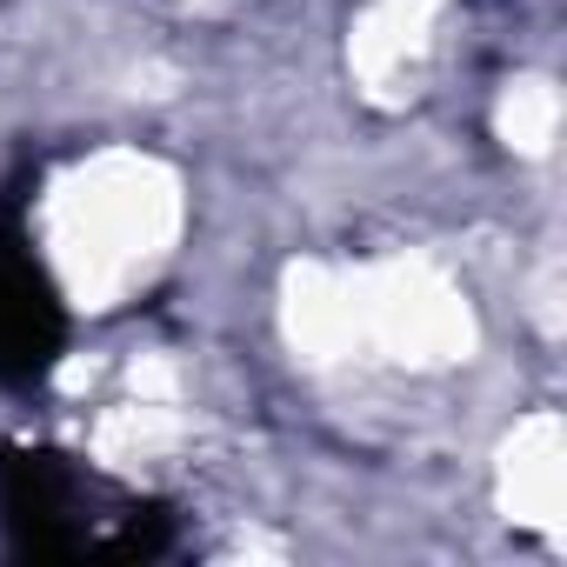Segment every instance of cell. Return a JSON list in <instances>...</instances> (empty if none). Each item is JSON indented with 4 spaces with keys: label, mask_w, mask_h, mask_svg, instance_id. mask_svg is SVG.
<instances>
[{
    "label": "cell",
    "mask_w": 567,
    "mask_h": 567,
    "mask_svg": "<svg viewBox=\"0 0 567 567\" xmlns=\"http://www.w3.org/2000/svg\"><path fill=\"white\" fill-rule=\"evenodd\" d=\"M0 540H8V554L34 560H81V554L147 560L174 547V514L121 487L114 474L87 467L81 454L14 441L0 447Z\"/></svg>",
    "instance_id": "obj_1"
},
{
    "label": "cell",
    "mask_w": 567,
    "mask_h": 567,
    "mask_svg": "<svg viewBox=\"0 0 567 567\" xmlns=\"http://www.w3.org/2000/svg\"><path fill=\"white\" fill-rule=\"evenodd\" d=\"M28 181L0 187V388H41L68 354V301L28 227Z\"/></svg>",
    "instance_id": "obj_2"
}]
</instances>
